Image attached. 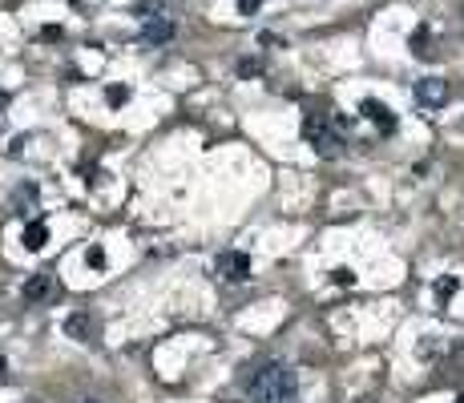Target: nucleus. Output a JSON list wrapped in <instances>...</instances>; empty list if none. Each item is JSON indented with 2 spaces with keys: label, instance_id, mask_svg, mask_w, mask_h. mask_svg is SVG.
<instances>
[{
  "label": "nucleus",
  "instance_id": "nucleus-1",
  "mask_svg": "<svg viewBox=\"0 0 464 403\" xmlns=\"http://www.w3.org/2000/svg\"><path fill=\"white\" fill-rule=\"evenodd\" d=\"M295 391H299V383H295V371L287 363H262L247 379V400L251 403H291Z\"/></svg>",
  "mask_w": 464,
  "mask_h": 403
},
{
  "label": "nucleus",
  "instance_id": "nucleus-2",
  "mask_svg": "<svg viewBox=\"0 0 464 403\" xmlns=\"http://www.w3.org/2000/svg\"><path fill=\"white\" fill-rule=\"evenodd\" d=\"M303 133H307V142H311V149L319 153V158H339V133L331 129V121L327 118H307L303 121Z\"/></svg>",
  "mask_w": 464,
  "mask_h": 403
},
{
  "label": "nucleus",
  "instance_id": "nucleus-3",
  "mask_svg": "<svg viewBox=\"0 0 464 403\" xmlns=\"http://www.w3.org/2000/svg\"><path fill=\"white\" fill-rule=\"evenodd\" d=\"M448 81L444 77H420L416 89H412V97H416V105H424V109H440L444 101H448Z\"/></svg>",
  "mask_w": 464,
  "mask_h": 403
},
{
  "label": "nucleus",
  "instance_id": "nucleus-4",
  "mask_svg": "<svg viewBox=\"0 0 464 403\" xmlns=\"http://www.w3.org/2000/svg\"><path fill=\"white\" fill-rule=\"evenodd\" d=\"M214 270H218L226 283H242V279H251V254H242V250H222V254L214 259Z\"/></svg>",
  "mask_w": 464,
  "mask_h": 403
},
{
  "label": "nucleus",
  "instance_id": "nucleus-5",
  "mask_svg": "<svg viewBox=\"0 0 464 403\" xmlns=\"http://www.w3.org/2000/svg\"><path fill=\"white\" fill-rule=\"evenodd\" d=\"M174 37H178V24L170 21L166 12L145 17V24H141V41H145V45H170Z\"/></svg>",
  "mask_w": 464,
  "mask_h": 403
},
{
  "label": "nucleus",
  "instance_id": "nucleus-6",
  "mask_svg": "<svg viewBox=\"0 0 464 403\" xmlns=\"http://www.w3.org/2000/svg\"><path fill=\"white\" fill-rule=\"evenodd\" d=\"M21 294H24V303H48V299L57 294V279H53L48 270H37V274L24 283Z\"/></svg>",
  "mask_w": 464,
  "mask_h": 403
},
{
  "label": "nucleus",
  "instance_id": "nucleus-7",
  "mask_svg": "<svg viewBox=\"0 0 464 403\" xmlns=\"http://www.w3.org/2000/svg\"><path fill=\"white\" fill-rule=\"evenodd\" d=\"M65 335L77 339V343H97V319H89V315H69L65 319Z\"/></svg>",
  "mask_w": 464,
  "mask_h": 403
},
{
  "label": "nucleus",
  "instance_id": "nucleus-8",
  "mask_svg": "<svg viewBox=\"0 0 464 403\" xmlns=\"http://www.w3.org/2000/svg\"><path fill=\"white\" fill-rule=\"evenodd\" d=\"M359 109H364V118H368V121H375V125H380L384 133H392V129H395V118H392V109H388L384 101H375V97H368V101H364Z\"/></svg>",
  "mask_w": 464,
  "mask_h": 403
},
{
  "label": "nucleus",
  "instance_id": "nucleus-9",
  "mask_svg": "<svg viewBox=\"0 0 464 403\" xmlns=\"http://www.w3.org/2000/svg\"><path fill=\"white\" fill-rule=\"evenodd\" d=\"M12 210L21 214V218L24 214H33L37 210V190H33V186H21V190L12 194Z\"/></svg>",
  "mask_w": 464,
  "mask_h": 403
},
{
  "label": "nucleus",
  "instance_id": "nucleus-10",
  "mask_svg": "<svg viewBox=\"0 0 464 403\" xmlns=\"http://www.w3.org/2000/svg\"><path fill=\"white\" fill-rule=\"evenodd\" d=\"M24 246H28V250H41V246H45V226H41V222H33V226L24 230Z\"/></svg>",
  "mask_w": 464,
  "mask_h": 403
},
{
  "label": "nucleus",
  "instance_id": "nucleus-11",
  "mask_svg": "<svg viewBox=\"0 0 464 403\" xmlns=\"http://www.w3.org/2000/svg\"><path fill=\"white\" fill-rule=\"evenodd\" d=\"M436 290H440V299H448V294H456V279H444V283L436 286Z\"/></svg>",
  "mask_w": 464,
  "mask_h": 403
},
{
  "label": "nucleus",
  "instance_id": "nucleus-12",
  "mask_svg": "<svg viewBox=\"0 0 464 403\" xmlns=\"http://www.w3.org/2000/svg\"><path fill=\"white\" fill-rule=\"evenodd\" d=\"M258 4H262V0H238V8H242V12H247V17H251V12H255Z\"/></svg>",
  "mask_w": 464,
  "mask_h": 403
},
{
  "label": "nucleus",
  "instance_id": "nucleus-13",
  "mask_svg": "<svg viewBox=\"0 0 464 403\" xmlns=\"http://www.w3.org/2000/svg\"><path fill=\"white\" fill-rule=\"evenodd\" d=\"M77 403H101V400H77Z\"/></svg>",
  "mask_w": 464,
  "mask_h": 403
},
{
  "label": "nucleus",
  "instance_id": "nucleus-14",
  "mask_svg": "<svg viewBox=\"0 0 464 403\" xmlns=\"http://www.w3.org/2000/svg\"><path fill=\"white\" fill-rule=\"evenodd\" d=\"M461 403H464V400H461Z\"/></svg>",
  "mask_w": 464,
  "mask_h": 403
}]
</instances>
